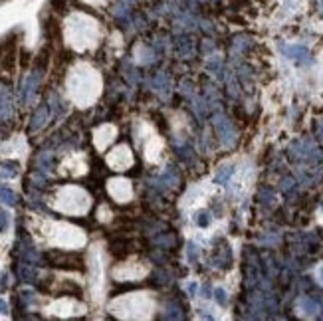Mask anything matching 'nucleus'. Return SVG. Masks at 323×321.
I'll use <instances>...</instances> for the list:
<instances>
[{"instance_id": "0eeeda50", "label": "nucleus", "mask_w": 323, "mask_h": 321, "mask_svg": "<svg viewBox=\"0 0 323 321\" xmlns=\"http://www.w3.org/2000/svg\"><path fill=\"white\" fill-rule=\"evenodd\" d=\"M10 226V214L6 210H0V234H4Z\"/></svg>"}, {"instance_id": "20e7f679", "label": "nucleus", "mask_w": 323, "mask_h": 321, "mask_svg": "<svg viewBox=\"0 0 323 321\" xmlns=\"http://www.w3.org/2000/svg\"><path fill=\"white\" fill-rule=\"evenodd\" d=\"M0 202L14 206L16 204V193L12 189H8V187H0Z\"/></svg>"}, {"instance_id": "1a4fd4ad", "label": "nucleus", "mask_w": 323, "mask_h": 321, "mask_svg": "<svg viewBox=\"0 0 323 321\" xmlns=\"http://www.w3.org/2000/svg\"><path fill=\"white\" fill-rule=\"evenodd\" d=\"M6 280H8L6 274H0V291H4V289H6V283H8Z\"/></svg>"}, {"instance_id": "39448f33", "label": "nucleus", "mask_w": 323, "mask_h": 321, "mask_svg": "<svg viewBox=\"0 0 323 321\" xmlns=\"http://www.w3.org/2000/svg\"><path fill=\"white\" fill-rule=\"evenodd\" d=\"M18 165L16 163H6V165H2L0 167V177L2 179H14L16 175H18V169H16Z\"/></svg>"}, {"instance_id": "9d476101", "label": "nucleus", "mask_w": 323, "mask_h": 321, "mask_svg": "<svg viewBox=\"0 0 323 321\" xmlns=\"http://www.w3.org/2000/svg\"><path fill=\"white\" fill-rule=\"evenodd\" d=\"M0 313H8V303L4 299H0Z\"/></svg>"}, {"instance_id": "f03ea898", "label": "nucleus", "mask_w": 323, "mask_h": 321, "mask_svg": "<svg viewBox=\"0 0 323 321\" xmlns=\"http://www.w3.org/2000/svg\"><path fill=\"white\" fill-rule=\"evenodd\" d=\"M38 81H40V76L38 74H32L24 85V91H22V99L24 101H32L34 93H36V87H38Z\"/></svg>"}, {"instance_id": "f257e3e1", "label": "nucleus", "mask_w": 323, "mask_h": 321, "mask_svg": "<svg viewBox=\"0 0 323 321\" xmlns=\"http://www.w3.org/2000/svg\"><path fill=\"white\" fill-rule=\"evenodd\" d=\"M97 32L95 22L83 14H76L70 20V34L72 38H76L78 42H89V38H93Z\"/></svg>"}, {"instance_id": "423d86ee", "label": "nucleus", "mask_w": 323, "mask_h": 321, "mask_svg": "<svg viewBox=\"0 0 323 321\" xmlns=\"http://www.w3.org/2000/svg\"><path fill=\"white\" fill-rule=\"evenodd\" d=\"M44 123H46V109L42 107V109H38V113L32 119V129H40Z\"/></svg>"}, {"instance_id": "7ed1b4c3", "label": "nucleus", "mask_w": 323, "mask_h": 321, "mask_svg": "<svg viewBox=\"0 0 323 321\" xmlns=\"http://www.w3.org/2000/svg\"><path fill=\"white\" fill-rule=\"evenodd\" d=\"M10 115V97L6 87H0V119H6Z\"/></svg>"}, {"instance_id": "6e6552de", "label": "nucleus", "mask_w": 323, "mask_h": 321, "mask_svg": "<svg viewBox=\"0 0 323 321\" xmlns=\"http://www.w3.org/2000/svg\"><path fill=\"white\" fill-rule=\"evenodd\" d=\"M20 274H22V278H26L28 281H32V280L36 278V272H32L30 268H22V270H20Z\"/></svg>"}]
</instances>
